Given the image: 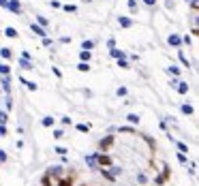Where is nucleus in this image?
I'll list each match as a JSON object with an SVG mask.
<instances>
[{
	"mask_svg": "<svg viewBox=\"0 0 199 186\" xmlns=\"http://www.w3.org/2000/svg\"><path fill=\"white\" fill-rule=\"evenodd\" d=\"M84 160H86V165H88L90 169H99V165H97V160H94V154H90V156H86Z\"/></svg>",
	"mask_w": 199,
	"mask_h": 186,
	"instance_id": "nucleus-16",
	"label": "nucleus"
},
{
	"mask_svg": "<svg viewBox=\"0 0 199 186\" xmlns=\"http://www.w3.org/2000/svg\"><path fill=\"white\" fill-rule=\"evenodd\" d=\"M4 107H6V111H11V109H13V98H11V96H6V98H4Z\"/></svg>",
	"mask_w": 199,
	"mask_h": 186,
	"instance_id": "nucleus-32",
	"label": "nucleus"
},
{
	"mask_svg": "<svg viewBox=\"0 0 199 186\" xmlns=\"http://www.w3.org/2000/svg\"><path fill=\"white\" fill-rule=\"evenodd\" d=\"M62 124H64V126H71V118L64 116V118H62Z\"/></svg>",
	"mask_w": 199,
	"mask_h": 186,
	"instance_id": "nucleus-44",
	"label": "nucleus"
},
{
	"mask_svg": "<svg viewBox=\"0 0 199 186\" xmlns=\"http://www.w3.org/2000/svg\"><path fill=\"white\" fill-rule=\"evenodd\" d=\"M50 4H51V6H54V9H60V2H58V0H51Z\"/></svg>",
	"mask_w": 199,
	"mask_h": 186,
	"instance_id": "nucleus-48",
	"label": "nucleus"
},
{
	"mask_svg": "<svg viewBox=\"0 0 199 186\" xmlns=\"http://www.w3.org/2000/svg\"><path fill=\"white\" fill-rule=\"evenodd\" d=\"M75 129H77L79 133H88V131H90V124H88V122H79Z\"/></svg>",
	"mask_w": 199,
	"mask_h": 186,
	"instance_id": "nucleus-23",
	"label": "nucleus"
},
{
	"mask_svg": "<svg viewBox=\"0 0 199 186\" xmlns=\"http://www.w3.org/2000/svg\"><path fill=\"white\" fill-rule=\"evenodd\" d=\"M54 122H56V120H54V118H51V116H45V118H43V122H41V124H43V126H45V129H50V126H54Z\"/></svg>",
	"mask_w": 199,
	"mask_h": 186,
	"instance_id": "nucleus-24",
	"label": "nucleus"
},
{
	"mask_svg": "<svg viewBox=\"0 0 199 186\" xmlns=\"http://www.w3.org/2000/svg\"><path fill=\"white\" fill-rule=\"evenodd\" d=\"M0 88L6 94H11V90H13V86H11V75H2V77H0Z\"/></svg>",
	"mask_w": 199,
	"mask_h": 186,
	"instance_id": "nucleus-6",
	"label": "nucleus"
},
{
	"mask_svg": "<svg viewBox=\"0 0 199 186\" xmlns=\"http://www.w3.org/2000/svg\"><path fill=\"white\" fill-rule=\"evenodd\" d=\"M0 90H2V88H0Z\"/></svg>",
	"mask_w": 199,
	"mask_h": 186,
	"instance_id": "nucleus-51",
	"label": "nucleus"
},
{
	"mask_svg": "<svg viewBox=\"0 0 199 186\" xmlns=\"http://www.w3.org/2000/svg\"><path fill=\"white\" fill-rule=\"evenodd\" d=\"M0 34H2V32H0Z\"/></svg>",
	"mask_w": 199,
	"mask_h": 186,
	"instance_id": "nucleus-52",
	"label": "nucleus"
},
{
	"mask_svg": "<svg viewBox=\"0 0 199 186\" xmlns=\"http://www.w3.org/2000/svg\"><path fill=\"white\" fill-rule=\"evenodd\" d=\"M62 9H64L66 13H75V11H77V6H75V4H64Z\"/></svg>",
	"mask_w": 199,
	"mask_h": 186,
	"instance_id": "nucleus-33",
	"label": "nucleus"
},
{
	"mask_svg": "<svg viewBox=\"0 0 199 186\" xmlns=\"http://www.w3.org/2000/svg\"><path fill=\"white\" fill-rule=\"evenodd\" d=\"M0 163H6V152L0 150Z\"/></svg>",
	"mask_w": 199,
	"mask_h": 186,
	"instance_id": "nucleus-45",
	"label": "nucleus"
},
{
	"mask_svg": "<svg viewBox=\"0 0 199 186\" xmlns=\"http://www.w3.org/2000/svg\"><path fill=\"white\" fill-rule=\"evenodd\" d=\"M126 120H129L131 124H139V116H137V113H129V116H126Z\"/></svg>",
	"mask_w": 199,
	"mask_h": 186,
	"instance_id": "nucleus-27",
	"label": "nucleus"
},
{
	"mask_svg": "<svg viewBox=\"0 0 199 186\" xmlns=\"http://www.w3.org/2000/svg\"><path fill=\"white\" fill-rule=\"evenodd\" d=\"M45 173L50 176L51 180H56V182H58V180H60V178H62V176H64L66 171H64V167H62V165H54V167H50V169H47Z\"/></svg>",
	"mask_w": 199,
	"mask_h": 186,
	"instance_id": "nucleus-5",
	"label": "nucleus"
},
{
	"mask_svg": "<svg viewBox=\"0 0 199 186\" xmlns=\"http://www.w3.org/2000/svg\"><path fill=\"white\" fill-rule=\"evenodd\" d=\"M0 137H6V124H0Z\"/></svg>",
	"mask_w": 199,
	"mask_h": 186,
	"instance_id": "nucleus-42",
	"label": "nucleus"
},
{
	"mask_svg": "<svg viewBox=\"0 0 199 186\" xmlns=\"http://www.w3.org/2000/svg\"><path fill=\"white\" fill-rule=\"evenodd\" d=\"M9 73H11L9 62H0V77H2V75H9Z\"/></svg>",
	"mask_w": 199,
	"mask_h": 186,
	"instance_id": "nucleus-20",
	"label": "nucleus"
},
{
	"mask_svg": "<svg viewBox=\"0 0 199 186\" xmlns=\"http://www.w3.org/2000/svg\"><path fill=\"white\" fill-rule=\"evenodd\" d=\"M30 30H32L34 34H39V37H47V30H45V28H41L39 24H32V26H30Z\"/></svg>",
	"mask_w": 199,
	"mask_h": 186,
	"instance_id": "nucleus-11",
	"label": "nucleus"
},
{
	"mask_svg": "<svg viewBox=\"0 0 199 186\" xmlns=\"http://www.w3.org/2000/svg\"><path fill=\"white\" fill-rule=\"evenodd\" d=\"M176 90H178L180 94H189V84H186V81H180V79H178V84H176Z\"/></svg>",
	"mask_w": 199,
	"mask_h": 186,
	"instance_id": "nucleus-13",
	"label": "nucleus"
},
{
	"mask_svg": "<svg viewBox=\"0 0 199 186\" xmlns=\"http://www.w3.org/2000/svg\"><path fill=\"white\" fill-rule=\"evenodd\" d=\"M17 64H19L24 71H32V69H34V64H32L30 60H24V58H19V60H17Z\"/></svg>",
	"mask_w": 199,
	"mask_h": 186,
	"instance_id": "nucleus-12",
	"label": "nucleus"
},
{
	"mask_svg": "<svg viewBox=\"0 0 199 186\" xmlns=\"http://www.w3.org/2000/svg\"><path fill=\"white\" fill-rule=\"evenodd\" d=\"M178 56H180V62H182L184 66H191V62H189V58H186V53H184L182 49H178Z\"/></svg>",
	"mask_w": 199,
	"mask_h": 186,
	"instance_id": "nucleus-22",
	"label": "nucleus"
},
{
	"mask_svg": "<svg viewBox=\"0 0 199 186\" xmlns=\"http://www.w3.org/2000/svg\"><path fill=\"white\" fill-rule=\"evenodd\" d=\"M4 34H6V37H9V39H17V30H15V28H13V26H9V28H6V30H4Z\"/></svg>",
	"mask_w": 199,
	"mask_h": 186,
	"instance_id": "nucleus-21",
	"label": "nucleus"
},
{
	"mask_svg": "<svg viewBox=\"0 0 199 186\" xmlns=\"http://www.w3.org/2000/svg\"><path fill=\"white\" fill-rule=\"evenodd\" d=\"M54 152H56V154H60V156H66V152H69V150H66V148H62V145H56V148H54Z\"/></svg>",
	"mask_w": 199,
	"mask_h": 186,
	"instance_id": "nucleus-29",
	"label": "nucleus"
},
{
	"mask_svg": "<svg viewBox=\"0 0 199 186\" xmlns=\"http://www.w3.org/2000/svg\"><path fill=\"white\" fill-rule=\"evenodd\" d=\"M167 73H169V75H173V77H178V75H180V69H178V66H169V69H167Z\"/></svg>",
	"mask_w": 199,
	"mask_h": 186,
	"instance_id": "nucleus-31",
	"label": "nucleus"
},
{
	"mask_svg": "<svg viewBox=\"0 0 199 186\" xmlns=\"http://www.w3.org/2000/svg\"><path fill=\"white\" fill-rule=\"evenodd\" d=\"M129 9L135 13V11H137V0H129Z\"/></svg>",
	"mask_w": 199,
	"mask_h": 186,
	"instance_id": "nucleus-39",
	"label": "nucleus"
},
{
	"mask_svg": "<svg viewBox=\"0 0 199 186\" xmlns=\"http://www.w3.org/2000/svg\"><path fill=\"white\" fill-rule=\"evenodd\" d=\"M118 66H120V69H129V62H126V58L118 60Z\"/></svg>",
	"mask_w": 199,
	"mask_h": 186,
	"instance_id": "nucleus-38",
	"label": "nucleus"
},
{
	"mask_svg": "<svg viewBox=\"0 0 199 186\" xmlns=\"http://www.w3.org/2000/svg\"><path fill=\"white\" fill-rule=\"evenodd\" d=\"M107 47H109V49H116V39H113V37L107 39Z\"/></svg>",
	"mask_w": 199,
	"mask_h": 186,
	"instance_id": "nucleus-40",
	"label": "nucleus"
},
{
	"mask_svg": "<svg viewBox=\"0 0 199 186\" xmlns=\"http://www.w3.org/2000/svg\"><path fill=\"white\" fill-rule=\"evenodd\" d=\"M37 22H39V26H41V28H45V26H47V19H45L43 15H39V17H37Z\"/></svg>",
	"mask_w": 199,
	"mask_h": 186,
	"instance_id": "nucleus-34",
	"label": "nucleus"
},
{
	"mask_svg": "<svg viewBox=\"0 0 199 186\" xmlns=\"http://www.w3.org/2000/svg\"><path fill=\"white\" fill-rule=\"evenodd\" d=\"M169 178H171V169H169V165H167L165 160H161V171L154 173V176H150V184L152 186H163Z\"/></svg>",
	"mask_w": 199,
	"mask_h": 186,
	"instance_id": "nucleus-1",
	"label": "nucleus"
},
{
	"mask_svg": "<svg viewBox=\"0 0 199 186\" xmlns=\"http://www.w3.org/2000/svg\"><path fill=\"white\" fill-rule=\"evenodd\" d=\"M167 41H169V45L178 47V49H180V47H182V37H178V34H176V32H171V34H169V37H167Z\"/></svg>",
	"mask_w": 199,
	"mask_h": 186,
	"instance_id": "nucleus-8",
	"label": "nucleus"
},
{
	"mask_svg": "<svg viewBox=\"0 0 199 186\" xmlns=\"http://www.w3.org/2000/svg\"><path fill=\"white\" fill-rule=\"evenodd\" d=\"M118 96H126V94H129V90H126V88H124V86H120V88H118Z\"/></svg>",
	"mask_w": 199,
	"mask_h": 186,
	"instance_id": "nucleus-37",
	"label": "nucleus"
},
{
	"mask_svg": "<svg viewBox=\"0 0 199 186\" xmlns=\"http://www.w3.org/2000/svg\"><path fill=\"white\" fill-rule=\"evenodd\" d=\"M94 160H97V165L103 167V169H107V167L113 165V156H111V154H105V152H94Z\"/></svg>",
	"mask_w": 199,
	"mask_h": 186,
	"instance_id": "nucleus-2",
	"label": "nucleus"
},
{
	"mask_svg": "<svg viewBox=\"0 0 199 186\" xmlns=\"http://www.w3.org/2000/svg\"><path fill=\"white\" fill-rule=\"evenodd\" d=\"M0 56H2L4 60H11V58H13V53H11L9 47H0Z\"/></svg>",
	"mask_w": 199,
	"mask_h": 186,
	"instance_id": "nucleus-17",
	"label": "nucleus"
},
{
	"mask_svg": "<svg viewBox=\"0 0 199 186\" xmlns=\"http://www.w3.org/2000/svg\"><path fill=\"white\" fill-rule=\"evenodd\" d=\"M118 24H120L122 28H133V19L126 17V15H120V17H118Z\"/></svg>",
	"mask_w": 199,
	"mask_h": 186,
	"instance_id": "nucleus-10",
	"label": "nucleus"
},
{
	"mask_svg": "<svg viewBox=\"0 0 199 186\" xmlns=\"http://www.w3.org/2000/svg\"><path fill=\"white\" fill-rule=\"evenodd\" d=\"M133 180H135V184H139V186H150V173H148V169H137V171H135V176H133Z\"/></svg>",
	"mask_w": 199,
	"mask_h": 186,
	"instance_id": "nucleus-3",
	"label": "nucleus"
},
{
	"mask_svg": "<svg viewBox=\"0 0 199 186\" xmlns=\"http://www.w3.org/2000/svg\"><path fill=\"white\" fill-rule=\"evenodd\" d=\"M77 71H82V73H88V71H90V64H88V62H79V64H77Z\"/></svg>",
	"mask_w": 199,
	"mask_h": 186,
	"instance_id": "nucleus-26",
	"label": "nucleus"
},
{
	"mask_svg": "<svg viewBox=\"0 0 199 186\" xmlns=\"http://www.w3.org/2000/svg\"><path fill=\"white\" fill-rule=\"evenodd\" d=\"M79 58H82V62H88V60L92 58V53H90V51H79Z\"/></svg>",
	"mask_w": 199,
	"mask_h": 186,
	"instance_id": "nucleus-28",
	"label": "nucleus"
},
{
	"mask_svg": "<svg viewBox=\"0 0 199 186\" xmlns=\"http://www.w3.org/2000/svg\"><path fill=\"white\" fill-rule=\"evenodd\" d=\"M118 133H122V135H139L133 126H120V129H118Z\"/></svg>",
	"mask_w": 199,
	"mask_h": 186,
	"instance_id": "nucleus-15",
	"label": "nucleus"
},
{
	"mask_svg": "<svg viewBox=\"0 0 199 186\" xmlns=\"http://www.w3.org/2000/svg\"><path fill=\"white\" fill-rule=\"evenodd\" d=\"M51 71H54V75H56V77H58V79H60V77H62V71H60V69H58V66H51Z\"/></svg>",
	"mask_w": 199,
	"mask_h": 186,
	"instance_id": "nucleus-41",
	"label": "nucleus"
},
{
	"mask_svg": "<svg viewBox=\"0 0 199 186\" xmlns=\"http://www.w3.org/2000/svg\"><path fill=\"white\" fill-rule=\"evenodd\" d=\"M60 43H71V37H60Z\"/></svg>",
	"mask_w": 199,
	"mask_h": 186,
	"instance_id": "nucleus-47",
	"label": "nucleus"
},
{
	"mask_svg": "<svg viewBox=\"0 0 199 186\" xmlns=\"http://www.w3.org/2000/svg\"><path fill=\"white\" fill-rule=\"evenodd\" d=\"M6 120H9V113L6 111H0V124H6Z\"/></svg>",
	"mask_w": 199,
	"mask_h": 186,
	"instance_id": "nucleus-36",
	"label": "nucleus"
},
{
	"mask_svg": "<svg viewBox=\"0 0 199 186\" xmlns=\"http://www.w3.org/2000/svg\"><path fill=\"white\" fill-rule=\"evenodd\" d=\"M19 81H22V84H26V88H28V90H37V88H39L34 81H28L26 77H19Z\"/></svg>",
	"mask_w": 199,
	"mask_h": 186,
	"instance_id": "nucleus-18",
	"label": "nucleus"
},
{
	"mask_svg": "<svg viewBox=\"0 0 199 186\" xmlns=\"http://www.w3.org/2000/svg\"><path fill=\"white\" fill-rule=\"evenodd\" d=\"M92 47H94V41H84L82 43V51H90Z\"/></svg>",
	"mask_w": 199,
	"mask_h": 186,
	"instance_id": "nucleus-25",
	"label": "nucleus"
},
{
	"mask_svg": "<svg viewBox=\"0 0 199 186\" xmlns=\"http://www.w3.org/2000/svg\"><path fill=\"white\" fill-rule=\"evenodd\" d=\"M43 47H51V39L50 37H43Z\"/></svg>",
	"mask_w": 199,
	"mask_h": 186,
	"instance_id": "nucleus-43",
	"label": "nucleus"
},
{
	"mask_svg": "<svg viewBox=\"0 0 199 186\" xmlns=\"http://www.w3.org/2000/svg\"><path fill=\"white\" fill-rule=\"evenodd\" d=\"M97 171H99V173H101V178H103V180H107L109 184H116V182H118V178H113L109 169H103V167H99Z\"/></svg>",
	"mask_w": 199,
	"mask_h": 186,
	"instance_id": "nucleus-7",
	"label": "nucleus"
},
{
	"mask_svg": "<svg viewBox=\"0 0 199 186\" xmlns=\"http://www.w3.org/2000/svg\"><path fill=\"white\" fill-rule=\"evenodd\" d=\"M186 2H191V6H193V11L197 13V0H186Z\"/></svg>",
	"mask_w": 199,
	"mask_h": 186,
	"instance_id": "nucleus-46",
	"label": "nucleus"
},
{
	"mask_svg": "<svg viewBox=\"0 0 199 186\" xmlns=\"http://www.w3.org/2000/svg\"><path fill=\"white\" fill-rule=\"evenodd\" d=\"M0 6H2V9H6V6H9V0H0Z\"/></svg>",
	"mask_w": 199,
	"mask_h": 186,
	"instance_id": "nucleus-49",
	"label": "nucleus"
},
{
	"mask_svg": "<svg viewBox=\"0 0 199 186\" xmlns=\"http://www.w3.org/2000/svg\"><path fill=\"white\" fill-rule=\"evenodd\" d=\"M176 158H178V163H182V165H186V163H189L186 154H182V152H178V154H176Z\"/></svg>",
	"mask_w": 199,
	"mask_h": 186,
	"instance_id": "nucleus-30",
	"label": "nucleus"
},
{
	"mask_svg": "<svg viewBox=\"0 0 199 186\" xmlns=\"http://www.w3.org/2000/svg\"><path fill=\"white\" fill-rule=\"evenodd\" d=\"M113 143H116V137H113V135H105V137L99 141V152L109 154V150H111V145H113Z\"/></svg>",
	"mask_w": 199,
	"mask_h": 186,
	"instance_id": "nucleus-4",
	"label": "nucleus"
},
{
	"mask_svg": "<svg viewBox=\"0 0 199 186\" xmlns=\"http://www.w3.org/2000/svg\"><path fill=\"white\" fill-rule=\"evenodd\" d=\"M9 11H13L15 15H19L22 13V4H19V0H9V6H6Z\"/></svg>",
	"mask_w": 199,
	"mask_h": 186,
	"instance_id": "nucleus-9",
	"label": "nucleus"
},
{
	"mask_svg": "<svg viewBox=\"0 0 199 186\" xmlns=\"http://www.w3.org/2000/svg\"><path fill=\"white\" fill-rule=\"evenodd\" d=\"M54 137H56V139H62V137H64V131H62V129H56V131H54Z\"/></svg>",
	"mask_w": 199,
	"mask_h": 186,
	"instance_id": "nucleus-35",
	"label": "nucleus"
},
{
	"mask_svg": "<svg viewBox=\"0 0 199 186\" xmlns=\"http://www.w3.org/2000/svg\"><path fill=\"white\" fill-rule=\"evenodd\" d=\"M144 2H146L148 6H154V4H156V0H144Z\"/></svg>",
	"mask_w": 199,
	"mask_h": 186,
	"instance_id": "nucleus-50",
	"label": "nucleus"
},
{
	"mask_svg": "<svg viewBox=\"0 0 199 186\" xmlns=\"http://www.w3.org/2000/svg\"><path fill=\"white\" fill-rule=\"evenodd\" d=\"M109 53H111V58H116V60H122V58H126V53L122 51V49H109Z\"/></svg>",
	"mask_w": 199,
	"mask_h": 186,
	"instance_id": "nucleus-14",
	"label": "nucleus"
},
{
	"mask_svg": "<svg viewBox=\"0 0 199 186\" xmlns=\"http://www.w3.org/2000/svg\"><path fill=\"white\" fill-rule=\"evenodd\" d=\"M180 109H182V113H184V116H193V113H195V109H193V107H191L189 103H184V105H182Z\"/></svg>",
	"mask_w": 199,
	"mask_h": 186,
	"instance_id": "nucleus-19",
	"label": "nucleus"
}]
</instances>
